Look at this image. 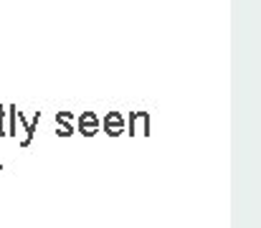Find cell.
<instances>
[{"label": "cell", "instance_id": "9", "mask_svg": "<svg viewBox=\"0 0 261 228\" xmlns=\"http://www.w3.org/2000/svg\"><path fill=\"white\" fill-rule=\"evenodd\" d=\"M0 170H3V165H0Z\"/></svg>", "mask_w": 261, "mask_h": 228}, {"label": "cell", "instance_id": "5", "mask_svg": "<svg viewBox=\"0 0 261 228\" xmlns=\"http://www.w3.org/2000/svg\"><path fill=\"white\" fill-rule=\"evenodd\" d=\"M5 117H8V130H5V135H8V137H18V122H15L18 107H15V104L5 107Z\"/></svg>", "mask_w": 261, "mask_h": 228}, {"label": "cell", "instance_id": "6", "mask_svg": "<svg viewBox=\"0 0 261 228\" xmlns=\"http://www.w3.org/2000/svg\"><path fill=\"white\" fill-rule=\"evenodd\" d=\"M56 135L59 137H71L74 135V124L71 122H56Z\"/></svg>", "mask_w": 261, "mask_h": 228}, {"label": "cell", "instance_id": "4", "mask_svg": "<svg viewBox=\"0 0 261 228\" xmlns=\"http://www.w3.org/2000/svg\"><path fill=\"white\" fill-rule=\"evenodd\" d=\"M99 130H101V119H99L96 112H82V114H79V132H82L84 137L99 135Z\"/></svg>", "mask_w": 261, "mask_h": 228}, {"label": "cell", "instance_id": "1", "mask_svg": "<svg viewBox=\"0 0 261 228\" xmlns=\"http://www.w3.org/2000/svg\"><path fill=\"white\" fill-rule=\"evenodd\" d=\"M124 135H132V137H135V135L150 137V112H129Z\"/></svg>", "mask_w": 261, "mask_h": 228}, {"label": "cell", "instance_id": "7", "mask_svg": "<svg viewBox=\"0 0 261 228\" xmlns=\"http://www.w3.org/2000/svg\"><path fill=\"white\" fill-rule=\"evenodd\" d=\"M56 122H71L74 124V119H76V114L74 112H56V117H54Z\"/></svg>", "mask_w": 261, "mask_h": 228}, {"label": "cell", "instance_id": "2", "mask_svg": "<svg viewBox=\"0 0 261 228\" xmlns=\"http://www.w3.org/2000/svg\"><path fill=\"white\" fill-rule=\"evenodd\" d=\"M124 127H127V119L122 112H107L104 119H101V132L107 137H119L124 135Z\"/></svg>", "mask_w": 261, "mask_h": 228}, {"label": "cell", "instance_id": "3", "mask_svg": "<svg viewBox=\"0 0 261 228\" xmlns=\"http://www.w3.org/2000/svg\"><path fill=\"white\" fill-rule=\"evenodd\" d=\"M15 122L23 127V137H20V147L23 150H28L31 145H33V135H36V127H38V122H41V112H36V117L28 122L25 117H23V112H18V117H15Z\"/></svg>", "mask_w": 261, "mask_h": 228}, {"label": "cell", "instance_id": "8", "mask_svg": "<svg viewBox=\"0 0 261 228\" xmlns=\"http://www.w3.org/2000/svg\"><path fill=\"white\" fill-rule=\"evenodd\" d=\"M0 137H5V107H0Z\"/></svg>", "mask_w": 261, "mask_h": 228}]
</instances>
